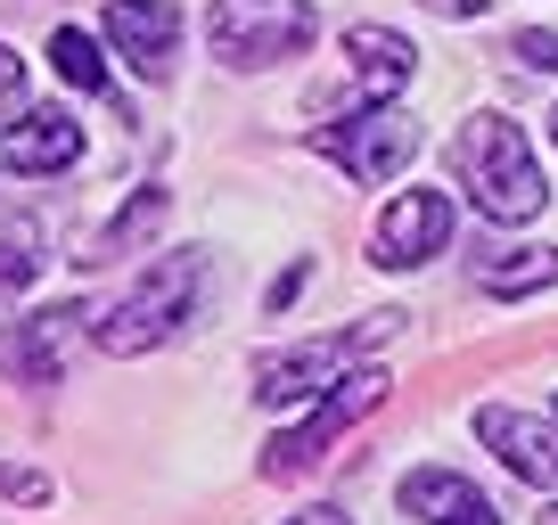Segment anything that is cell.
<instances>
[{
	"label": "cell",
	"mask_w": 558,
	"mask_h": 525,
	"mask_svg": "<svg viewBox=\"0 0 558 525\" xmlns=\"http://www.w3.org/2000/svg\"><path fill=\"white\" fill-rule=\"evenodd\" d=\"M452 173H460V190L476 197V213H493V222H534V213L550 206V181H542L534 148H525V132L509 115H469L460 123Z\"/></svg>",
	"instance_id": "obj_1"
},
{
	"label": "cell",
	"mask_w": 558,
	"mask_h": 525,
	"mask_svg": "<svg viewBox=\"0 0 558 525\" xmlns=\"http://www.w3.org/2000/svg\"><path fill=\"white\" fill-rule=\"evenodd\" d=\"M190 304H197V255H157L99 320V353H157L190 320Z\"/></svg>",
	"instance_id": "obj_2"
},
{
	"label": "cell",
	"mask_w": 558,
	"mask_h": 525,
	"mask_svg": "<svg viewBox=\"0 0 558 525\" xmlns=\"http://www.w3.org/2000/svg\"><path fill=\"white\" fill-rule=\"evenodd\" d=\"M313 0H214L206 9V41L222 66H279V58H296L313 41Z\"/></svg>",
	"instance_id": "obj_3"
},
{
	"label": "cell",
	"mask_w": 558,
	"mask_h": 525,
	"mask_svg": "<svg viewBox=\"0 0 558 525\" xmlns=\"http://www.w3.org/2000/svg\"><path fill=\"white\" fill-rule=\"evenodd\" d=\"M320 157L345 164L353 181H369V190H378V181H395L402 164L418 157V123L402 115V107L369 99L362 115H345V123H329V132H320Z\"/></svg>",
	"instance_id": "obj_4"
},
{
	"label": "cell",
	"mask_w": 558,
	"mask_h": 525,
	"mask_svg": "<svg viewBox=\"0 0 558 525\" xmlns=\"http://www.w3.org/2000/svg\"><path fill=\"white\" fill-rule=\"evenodd\" d=\"M378 403H386V369H345V378L329 386V403H313V419L288 427V436L263 452V476H304L353 419H362V411H378Z\"/></svg>",
	"instance_id": "obj_5"
},
{
	"label": "cell",
	"mask_w": 558,
	"mask_h": 525,
	"mask_svg": "<svg viewBox=\"0 0 558 525\" xmlns=\"http://www.w3.org/2000/svg\"><path fill=\"white\" fill-rule=\"evenodd\" d=\"M369 337H378V329H362V337H313V345H296V353H263V362H255V403H271V411L320 403V394L353 369V353H362Z\"/></svg>",
	"instance_id": "obj_6"
},
{
	"label": "cell",
	"mask_w": 558,
	"mask_h": 525,
	"mask_svg": "<svg viewBox=\"0 0 558 525\" xmlns=\"http://www.w3.org/2000/svg\"><path fill=\"white\" fill-rule=\"evenodd\" d=\"M369 246H378L386 271H418V262H436L444 246H452V190H402V197H386Z\"/></svg>",
	"instance_id": "obj_7"
},
{
	"label": "cell",
	"mask_w": 558,
	"mask_h": 525,
	"mask_svg": "<svg viewBox=\"0 0 558 525\" xmlns=\"http://www.w3.org/2000/svg\"><path fill=\"white\" fill-rule=\"evenodd\" d=\"M476 436L493 443V460H501L518 485L558 492V419H542V411H509V403H485V411H476Z\"/></svg>",
	"instance_id": "obj_8"
},
{
	"label": "cell",
	"mask_w": 558,
	"mask_h": 525,
	"mask_svg": "<svg viewBox=\"0 0 558 525\" xmlns=\"http://www.w3.org/2000/svg\"><path fill=\"white\" fill-rule=\"evenodd\" d=\"M107 41L140 83L173 74V41H181V9L173 0H107Z\"/></svg>",
	"instance_id": "obj_9"
},
{
	"label": "cell",
	"mask_w": 558,
	"mask_h": 525,
	"mask_svg": "<svg viewBox=\"0 0 558 525\" xmlns=\"http://www.w3.org/2000/svg\"><path fill=\"white\" fill-rule=\"evenodd\" d=\"M0 164L9 173H74L83 164V123L66 107H25L9 132H0Z\"/></svg>",
	"instance_id": "obj_10"
},
{
	"label": "cell",
	"mask_w": 558,
	"mask_h": 525,
	"mask_svg": "<svg viewBox=\"0 0 558 525\" xmlns=\"http://www.w3.org/2000/svg\"><path fill=\"white\" fill-rule=\"evenodd\" d=\"M395 501H402V517H427V525H501V509L452 468H411Z\"/></svg>",
	"instance_id": "obj_11"
},
{
	"label": "cell",
	"mask_w": 558,
	"mask_h": 525,
	"mask_svg": "<svg viewBox=\"0 0 558 525\" xmlns=\"http://www.w3.org/2000/svg\"><path fill=\"white\" fill-rule=\"evenodd\" d=\"M345 58H353V83H362L369 99H395L418 74L411 34H395V25H345Z\"/></svg>",
	"instance_id": "obj_12"
},
{
	"label": "cell",
	"mask_w": 558,
	"mask_h": 525,
	"mask_svg": "<svg viewBox=\"0 0 558 525\" xmlns=\"http://www.w3.org/2000/svg\"><path fill=\"white\" fill-rule=\"evenodd\" d=\"M66 320H83V304H50L25 320V337H0V369H17L25 386H50L58 353H66Z\"/></svg>",
	"instance_id": "obj_13"
},
{
	"label": "cell",
	"mask_w": 558,
	"mask_h": 525,
	"mask_svg": "<svg viewBox=\"0 0 558 525\" xmlns=\"http://www.w3.org/2000/svg\"><path fill=\"white\" fill-rule=\"evenodd\" d=\"M558 280V255L550 246H493L485 262H476V288L485 296H534V288Z\"/></svg>",
	"instance_id": "obj_14"
},
{
	"label": "cell",
	"mask_w": 558,
	"mask_h": 525,
	"mask_svg": "<svg viewBox=\"0 0 558 525\" xmlns=\"http://www.w3.org/2000/svg\"><path fill=\"white\" fill-rule=\"evenodd\" d=\"M50 66H58V83H74V90H107V58H99V41H90L83 25H58L50 34Z\"/></svg>",
	"instance_id": "obj_15"
},
{
	"label": "cell",
	"mask_w": 558,
	"mask_h": 525,
	"mask_svg": "<svg viewBox=\"0 0 558 525\" xmlns=\"http://www.w3.org/2000/svg\"><path fill=\"white\" fill-rule=\"evenodd\" d=\"M157 222H165V190L148 181V190L132 197V213H116V222L99 230V255H123V246H140V239H148Z\"/></svg>",
	"instance_id": "obj_16"
},
{
	"label": "cell",
	"mask_w": 558,
	"mask_h": 525,
	"mask_svg": "<svg viewBox=\"0 0 558 525\" xmlns=\"http://www.w3.org/2000/svg\"><path fill=\"white\" fill-rule=\"evenodd\" d=\"M0 501H25V509H41V501H50V476H34V468H9V460H0Z\"/></svg>",
	"instance_id": "obj_17"
},
{
	"label": "cell",
	"mask_w": 558,
	"mask_h": 525,
	"mask_svg": "<svg viewBox=\"0 0 558 525\" xmlns=\"http://www.w3.org/2000/svg\"><path fill=\"white\" fill-rule=\"evenodd\" d=\"M25 288H34V255H25V246H0V304H17Z\"/></svg>",
	"instance_id": "obj_18"
},
{
	"label": "cell",
	"mask_w": 558,
	"mask_h": 525,
	"mask_svg": "<svg viewBox=\"0 0 558 525\" xmlns=\"http://www.w3.org/2000/svg\"><path fill=\"white\" fill-rule=\"evenodd\" d=\"M17 90H25V66H17V50H0V107L17 99Z\"/></svg>",
	"instance_id": "obj_19"
},
{
	"label": "cell",
	"mask_w": 558,
	"mask_h": 525,
	"mask_svg": "<svg viewBox=\"0 0 558 525\" xmlns=\"http://www.w3.org/2000/svg\"><path fill=\"white\" fill-rule=\"evenodd\" d=\"M427 9H436V17H485L493 0H427Z\"/></svg>",
	"instance_id": "obj_20"
},
{
	"label": "cell",
	"mask_w": 558,
	"mask_h": 525,
	"mask_svg": "<svg viewBox=\"0 0 558 525\" xmlns=\"http://www.w3.org/2000/svg\"><path fill=\"white\" fill-rule=\"evenodd\" d=\"M288 525H353V517H345V509H296Z\"/></svg>",
	"instance_id": "obj_21"
},
{
	"label": "cell",
	"mask_w": 558,
	"mask_h": 525,
	"mask_svg": "<svg viewBox=\"0 0 558 525\" xmlns=\"http://www.w3.org/2000/svg\"><path fill=\"white\" fill-rule=\"evenodd\" d=\"M542 525H558V509H550V517H542Z\"/></svg>",
	"instance_id": "obj_22"
},
{
	"label": "cell",
	"mask_w": 558,
	"mask_h": 525,
	"mask_svg": "<svg viewBox=\"0 0 558 525\" xmlns=\"http://www.w3.org/2000/svg\"><path fill=\"white\" fill-rule=\"evenodd\" d=\"M550 141H558V115H550Z\"/></svg>",
	"instance_id": "obj_23"
}]
</instances>
